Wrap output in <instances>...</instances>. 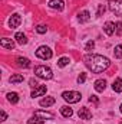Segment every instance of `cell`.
Listing matches in <instances>:
<instances>
[{
	"instance_id": "1",
	"label": "cell",
	"mask_w": 122,
	"mask_h": 124,
	"mask_svg": "<svg viewBox=\"0 0 122 124\" xmlns=\"http://www.w3.org/2000/svg\"><path fill=\"white\" fill-rule=\"evenodd\" d=\"M83 61H85V65L88 66V69L92 71L93 74H101L111 65L109 59L102 55H86Z\"/></svg>"
},
{
	"instance_id": "2",
	"label": "cell",
	"mask_w": 122,
	"mask_h": 124,
	"mask_svg": "<svg viewBox=\"0 0 122 124\" xmlns=\"http://www.w3.org/2000/svg\"><path fill=\"white\" fill-rule=\"evenodd\" d=\"M34 74H36L39 78H42V79H50V78L53 77L52 69H50L49 66H45V65L36 66V68H34Z\"/></svg>"
},
{
	"instance_id": "3",
	"label": "cell",
	"mask_w": 122,
	"mask_h": 124,
	"mask_svg": "<svg viewBox=\"0 0 122 124\" xmlns=\"http://www.w3.org/2000/svg\"><path fill=\"white\" fill-rule=\"evenodd\" d=\"M62 97H63V100H65V101H68L69 104L79 102V101H81V98H82V95L78 93V91H65V93L62 94Z\"/></svg>"
},
{
	"instance_id": "4",
	"label": "cell",
	"mask_w": 122,
	"mask_h": 124,
	"mask_svg": "<svg viewBox=\"0 0 122 124\" xmlns=\"http://www.w3.org/2000/svg\"><path fill=\"white\" fill-rule=\"evenodd\" d=\"M52 55H53V54H52L50 48H47V46H40V48L36 51V56L40 58V59H50Z\"/></svg>"
},
{
	"instance_id": "5",
	"label": "cell",
	"mask_w": 122,
	"mask_h": 124,
	"mask_svg": "<svg viewBox=\"0 0 122 124\" xmlns=\"http://www.w3.org/2000/svg\"><path fill=\"white\" fill-rule=\"evenodd\" d=\"M109 9H111L112 13H115L116 16L122 17V0H111Z\"/></svg>"
},
{
	"instance_id": "6",
	"label": "cell",
	"mask_w": 122,
	"mask_h": 124,
	"mask_svg": "<svg viewBox=\"0 0 122 124\" xmlns=\"http://www.w3.org/2000/svg\"><path fill=\"white\" fill-rule=\"evenodd\" d=\"M49 7L62 12V10L65 9V3H63V0H50V1H49Z\"/></svg>"
},
{
	"instance_id": "7",
	"label": "cell",
	"mask_w": 122,
	"mask_h": 124,
	"mask_svg": "<svg viewBox=\"0 0 122 124\" xmlns=\"http://www.w3.org/2000/svg\"><path fill=\"white\" fill-rule=\"evenodd\" d=\"M20 23H22V17H20V15H13V16L9 19V26H10L12 29L17 28Z\"/></svg>"
},
{
	"instance_id": "8",
	"label": "cell",
	"mask_w": 122,
	"mask_h": 124,
	"mask_svg": "<svg viewBox=\"0 0 122 124\" xmlns=\"http://www.w3.org/2000/svg\"><path fill=\"white\" fill-rule=\"evenodd\" d=\"M78 114H79V117H81L82 120H91V118H92V113L88 110V108H86V107H82V108H79Z\"/></svg>"
},
{
	"instance_id": "9",
	"label": "cell",
	"mask_w": 122,
	"mask_h": 124,
	"mask_svg": "<svg viewBox=\"0 0 122 124\" xmlns=\"http://www.w3.org/2000/svg\"><path fill=\"white\" fill-rule=\"evenodd\" d=\"M0 45L3 46V48H6V49H13L14 48V42L12 40V39H9V38H3L1 40H0Z\"/></svg>"
},
{
	"instance_id": "10",
	"label": "cell",
	"mask_w": 122,
	"mask_h": 124,
	"mask_svg": "<svg viewBox=\"0 0 122 124\" xmlns=\"http://www.w3.org/2000/svg\"><path fill=\"white\" fill-rule=\"evenodd\" d=\"M105 88H106V81H105V79H98V81H95V91L103 93Z\"/></svg>"
},
{
	"instance_id": "11",
	"label": "cell",
	"mask_w": 122,
	"mask_h": 124,
	"mask_svg": "<svg viewBox=\"0 0 122 124\" xmlns=\"http://www.w3.org/2000/svg\"><path fill=\"white\" fill-rule=\"evenodd\" d=\"M46 85H39V87H36L34 90H33V93H32V97L33 98H36V97H40V95H43V94L46 93Z\"/></svg>"
},
{
	"instance_id": "12",
	"label": "cell",
	"mask_w": 122,
	"mask_h": 124,
	"mask_svg": "<svg viewBox=\"0 0 122 124\" xmlns=\"http://www.w3.org/2000/svg\"><path fill=\"white\" fill-rule=\"evenodd\" d=\"M34 116H36V117H39V118H43V120H46V118H47V120H52V118L55 117L52 113H47V111H40V110H39V111H36V113H34Z\"/></svg>"
},
{
	"instance_id": "13",
	"label": "cell",
	"mask_w": 122,
	"mask_h": 124,
	"mask_svg": "<svg viewBox=\"0 0 122 124\" xmlns=\"http://www.w3.org/2000/svg\"><path fill=\"white\" fill-rule=\"evenodd\" d=\"M16 65L20 66V68H29V66H30V61H29L27 58H22V56H19V58L16 59Z\"/></svg>"
},
{
	"instance_id": "14",
	"label": "cell",
	"mask_w": 122,
	"mask_h": 124,
	"mask_svg": "<svg viewBox=\"0 0 122 124\" xmlns=\"http://www.w3.org/2000/svg\"><path fill=\"white\" fill-rule=\"evenodd\" d=\"M14 39L17 40L19 45H26V43H27V38H26V35L22 33V32H17V33L14 35Z\"/></svg>"
},
{
	"instance_id": "15",
	"label": "cell",
	"mask_w": 122,
	"mask_h": 124,
	"mask_svg": "<svg viewBox=\"0 0 122 124\" xmlns=\"http://www.w3.org/2000/svg\"><path fill=\"white\" fill-rule=\"evenodd\" d=\"M115 25L112 23V22H106L105 25H103V32L108 35V36H111V35H114V32H115Z\"/></svg>"
},
{
	"instance_id": "16",
	"label": "cell",
	"mask_w": 122,
	"mask_h": 124,
	"mask_svg": "<svg viewBox=\"0 0 122 124\" xmlns=\"http://www.w3.org/2000/svg\"><path fill=\"white\" fill-rule=\"evenodd\" d=\"M91 19V13L88 12V10H83V12H81L79 15H78V20L81 22V23H83V22H88Z\"/></svg>"
},
{
	"instance_id": "17",
	"label": "cell",
	"mask_w": 122,
	"mask_h": 124,
	"mask_svg": "<svg viewBox=\"0 0 122 124\" xmlns=\"http://www.w3.org/2000/svg\"><path fill=\"white\" fill-rule=\"evenodd\" d=\"M112 90L115 93H122V78H116L112 84Z\"/></svg>"
},
{
	"instance_id": "18",
	"label": "cell",
	"mask_w": 122,
	"mask_h": 124,
	"mask_svg": "<svg viewBox=\"0 0 122 124\" xmlns=\"http://www.w3.org/2000/svg\"><path fill=\"white\" fill-rule=\"evenodd\" d=\"M53 104H55V98H53V97H46V98L40 100V105H42V107H50V105H53Z\"/></svg>"
},
{
	"instance_id": "19",
	"label": "cell",
	"mask_w": 122,
	"mask_h": 124,
	"mask_svg": "<svg viewBox=\"0 0 122 124\" xmlns=\"http://www.w3.org/2000/svg\"><path fill=\"white\" fill-rule=\"evenodd\" d=\"M23 79H25V78H23V75H20V74H14V75H12V77H10V79H9V81H10L12 84H19V82H23Z\"/></svg>"
},
{
	"instance_id": "20",
	"label": "cell",
	"mask_w": 122,
	"mask_h": 124,
	"mask_svg": "<svg viewBox=\"0 0 122 124\" xmlns=\"http://www.w3.org/2000/svg\"><path fill=\"white\" fill-rule=\"evenodd\" d=\"M61 113L63 117H66V118H69V117H72V114H73V111H72V108L70 107H62L61 108Z\"/></svg>"
},
{
	"instance_id": "21",
	"label": "cell",
	"mask_w": 122,
	"mask_h": 124,
	"mask_svg": "<svg viewBox=\"0 0 122 124\" xmlns=\"http://www.w3.org/2000/svg\"><path fill=\"white\" fill-rule=\"evenodd\" d=\"M7 100H9L12 104H17V102H19V95L16 93H9L7 94Z\"/></svg>"
},
{
	"instance_id": "22",
	"label": "cell",
	"mask_w": 122,
	"mask_h": 124,
	"mask_svg": "<svg viewBox=\"0 0 122 124\" xmlns=\"http://www.w3.org/2000/svg\"><path fill=\"white\" fill-rule=\"evenodd\" d=\"M27 124H45V121H43V118H39V117L33 116L32 118L27 120Z\"/></svg>"
},
{
	"instance_id": "23",
	"label": "cell",
	"mask_w": 122,
	"mask_h": 124,
	"mask_svg": "<svg viewBox=\"0 0 122 124\" xmlns=\"http://www.w3.org/2000/svg\"><path fill=\"white\" fill-rule=\"evenodd\" d=\"M114 55H115V58H122V45H118V46H115Z\"/></svg>"
},
{
	"instance_id": "24",
	"label": "cell",
	"mask_w": 122,
	"mask_h": 124,
	"mask_svg": "<svg viewBox=\"0 0 122 124\" xmlns=\"http://www.w3.org/2000/svg\"><path fill=\"white\" fill-rule=\"evenodd\" d=\"M69 62H70V61H69V58H66V56H63V58H61V59L58 61V65H59L61 68H63V66H66V65H68Z\"/></svg>"
},
{
	"instance_id": "25",
	"label": "cell",
	"mask_w": 122,
	"mask_h": 124,
	"mask_svg": "<svg viewBox=\"0 0 122 124\" xmlns=\"http://www.w3.org/2000/svg\"><path fill=\"white\" fill-rule=\"evenodd\" d=\"M103 13H105V6H103V4H99V6H98V13H96V16L101 17Z\"/></svg>"
},
{
	"instance_id": "26",
	"label": "cell",
	"mask_w": 122,
	"mask_h": 124,
	"mask_svg": "<svg viewBox=\"0 0 122 124\" xmlns=\"http://www.w3.org/2000/svg\"><path fill=\"white\" fill-rule=\"evenodd\" d=\"M36 31L39 32V33H46V32H47V26H45V25H39V26L36 28Z\"/></svg>"
},
{
	"instance_id": "27",
	"label": "cell",
	"mask_w": 122,
	"mask_h": 124,
	"mask_svg": "<svg viewBox=\"0 0 122 124\" xmlns=\"http://www.w3.org/2000/svg\"><path fill=\"white\" fill-rule=\"evenodd\" d=\"M85 81H86V74H81L78 77V84H83Z\"/></svg>"
},
{
	"instance_id": "28",
	"label": "cell",
	"mask_w": 122,
	"mask_h": 124,
	"mask_svg": "<svg viewBox=\"0 0 122 124\" xmlns=\"http://www.w3.org/2000/svg\"><path fill=\"white\" fill-rule=\"evenodd\" d=\"M93 48H95V42H93V40H89V42L86 43V48H85V49H86V51H92Z\"/></svg>"
},
{
	"instance_id": "29",
	"label": "cell",
	"mask_w": 122,
	"mask_h": 124,
	"mask_svg": "<svg viewBox=\"0 0 122 124\" xmlns=\"http://www.w3.org/2000/svg\"><path fill=\"white\" fill-rule=\"evenodd\" d=\"M116 35H122V22L116 23Z\"/></svg>"
},
{
	"instance_id": "30",
	"label": "cell",
	"mask_w": 122,
	"mask_h": 124,
	"mask_svg": "<svg viewBox=\"0 0 122 124\" xmlns=\"http://www.w3.org/2000/svg\"><path fill=\"white\" fill-rule=\"evenodd\" d=\"M89 101H91V102H93L95 105H98V104H99V100H98V97H96V95H92L91 98H89Z\"/></svg>"
},
{
	"instance_id": "31",
	"label": "cell",
	"mask_w": 122,
	"mask_h": 124,
	"mask_svg": "<svg viewBox=\"0 0 122 124\" xmlns=\"http://www.w3.org/2000/svg\"><path fill=\"white\" fill-rule=\"evenodd\" d=\"M29 82H30V87H33V88H36V87H39V84H37V81H36V79H30Z\"/></svg>"
},
{
	"instance_id": "32",
	"label": "cell",
	"mask_w": 122,
	"mask_h": 124,
	"mask_svg": "<svg viewBox=\"0 0 122 124\" xmlns=\"http://www.w3.org/2000/svg\"><path fill=\"white\" fill-rule=\"evenodd\" d=\"M0 117H1V120H0V121H4V120L7 118V114H6V113L1 110V111H0Z\"/></svg>"
},
{
	"instance_id": "33",
	"label": "cell",
	"mask_w": 122,
	"mask_h": 124,
	"mask_svg": "<svg viewBox=\"0 0 122 124\" xmlns=\"http://www.w3.org/2000/svg\"><path fill=\"white\" fill-rule=\"evenodd\" d=\"M121 113H122V104H121Z\"/></svg>"
},
{
	"instance_id": "34",
	"label": "cell",
	"mask_w": 122,
	"mask_h": 124,
	"mask_svg": "<svg viewBox=\"0 0 122 124\" xmlns=\"http://www.w3.org/2000/svg\"><path fill=\"white\" fill-rule=\"evenodd\" d=\"M121 124H122V123H121Z\"/></svg>"
}]
</instances>
